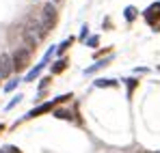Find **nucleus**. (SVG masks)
I'll list each match as a JSON object with an SVG mask.
<instances>
[{
	"label": "nucleus",
	"mask_w": 160,
	"mask_h": 153,
	"mask_svg": "<svg viewBox=\"0 0 160 153\" xmlns=\"http://www.w3.org/2000/svg\"><path fill=\"white\" fill-rule=\"evenodd\" d=\"M43 37H46V30H43V26L39 24V20L30 22V24L24 28V39H26V43L30 48H37V43H39Z\"/></svg>",
	"instance_id": "obj_1"
},
{
	"label": "nucleus",
	"mask_w": 160,
	"mask_h": 153,
	"mask_svg": "<svg viewBox=\"0 0 160 153\" xmlns=\"http://www.w3.org/2000/svg\"><path fill=\"white\" fill-rule=\"evenodd\" d=\"M11 63H13L15 71H24L30 65V48H18L15 54L11 56Z\"/></svg>",
	"instance_id": "obj_2"
},
{
	"label": "nucleus",
	"mask_w": 160,
	"mask_h": 153,
	"mask_svg": "<svg viewBox=\"0 0 160 153\" xmlns=\"http://www.w3.org/2000/svg\"><path fill=\"white\" fill-rule=\"evenodd\" d=\"M72 95H61V97H56L54 102H46V103H41V106H37V108H32L30 112L26 114V119H35V117H41V114H46V112H50L56 103H61V102H67Z\"/></svg>",
	"instance_id": "obj_3"
},
{
	"label": "nucleus",
	"mask_w": 160,
	"mask_h": 153,
	"mask_svg": "<svg viewBox=\"0 0 160 153\" xmlns=\"http://www.w3.org/2000/svg\"><path fill=\"white\" fill-rule=\"evenodd\" d=\"M39 24L43 26V30L48 32L54 24H56V9L52 7V2L50 4H46L43 7V11H41V20H39Z\"/></svg>",
	"instance_id": "obj_4"
},
{
	"label": "nucleus",
	"mask_w": 160,
	"mask_h": 153,
	"mask_svg": "<svg viewBox=\"0 0 160 153\" xmlns=\"http://www.w3.org/2000/svg\"><path fill=\"white\" fill-rule=\"evenodd\" d=\"M145 22L149 26H156V30H160V2H154V4H149L147 9H145Z\"/></svg>",
	"instance_id": "obj_5"
},
{
	"label": "nucleus",
	"mask_w": 160,
	"mask_h": 153,
	"mask_svg": "<svg viewBox=\"0 0 160 153\" xmlns=\"http://www.w3.org/2000/svg\"><path fill=\"white\" fill-rule=\"evenodd\" d=\"M54 52H56V48H50V50L46 52V56L41 58V63H39V65H37V67H35L32 71H28V76H26V82H32L35 78H39V74H41V69H43V67L48 65V60L52 58V54H54Z\"/></svg>",
	"instance_id": "obj_6"
},
{
	"label": "nucleus",
	"mask_w": 160,
	"mask_h": 153,
	"mask_svg": "<svg viewBox=\"0 0 160 153\" xmlns=\"http://www.w3.org/2000/svg\"><path fill=\"white\" fill-rule=\"evenodd\" d=\"M13 71V63L9 54H0V78H7Z\"/></svg>",
	"instance_id": "obj_7"
},
{
	"label": "nucleus",
	"mask_w": 160,
	"mask_h": 153,
	"mask_svg": "<svg viewBox=\"0 0 160 153\" xmlns=\"http://www.w3.org/2000/svg\"><path fill=\"white\" fill-rule=\"evenodd\" d=\"M112 60V56H108V58H102V60H98L95 65H91V67H87L84 69V74H93V71H98V69H102V67H106L108 63Z\"/></svg>",
	"instance_id": "obj_8"
},
{
	"label": "nucleus",
	"mask_w": 160,
	"mask_h": 153,
	"mask_svg": "<svg viewBox=\"0 0 160 153\" xmlns=\"http://www.w3.org/2000/svg\"><path fill=\"white\" fill-rule=\"evenodd\" d=\"M95 86H98V88H108V86H117V80H112V78H100V80H95Z\"/></svg>",
	"instance_id": "obj_9"
},
{
	"label": "nucleus",
	"mask_w": 160,
	"mask_h": 153,
	"mask_svg": "<svg viewBox=\"0 0 160 153\" xmlns=\"http://www.w3.org/2000/svg\"><path fill=\"white\" fill-rule=\"evenodd\" d=\"M123 15H126V20H128V22H134V20H136V15H138V11H136V7L130 4V7H126Z\"/></svg>",
	"instance_id": "obj_10"
},
{
	"label": "nucleus",
	"mask_w": 160,
	"mask_h": 153,
	"mask_svg": "<svg viewBox=\"0 0 160 153\" xmlns=\"http://www.w3.org/2000/svg\"><path fill=\"white\" fill-rule=\"evenodd\" d=\"M69 63L65 60V58H61V60H56V65H52V74H61V71H65V67H67Z\"/></svg>",
	"instance_id": "obj_11"
},
{
	"label": "nucleus",
	"mask_w": 160,
	"mask_h": 153,
	"mask_svg": "<svg viewBox=\"0 0 160 153\" xmlns=\"http://www.w3.org/2000/svg\"><path fill=\"white\" fill-rule=\"evenodd\" d=\"M72 43H74V37H69V39H65V41H63V43H61V45L56 48V52H58V54H63V52L67 50V48H69Z\"/></svg>",
	"instance_id": "obj_12"
},
{
	"label": "nucleus",
	"mask_w": 160,
	"mask_h": 153,
	"mask_svg": "<svg viewBox=\"0 0 160 153\" xmlns=\"http://www.w3.org/2000/svg\"><path fill=\"white\" fill-rule=\"evenodd\" d=\"M54 117H56V119H67V121H72V112H69V110H56Z\"/></svg>",
	"instance_id": "obj_13"
},
{
	"label": "nucleus",
	"mask_w": 160,
	"mask_h": 153,
	"mask_svg": "<svg viewBox=\"0 0 160 153\" xmlns=\"http://www.w3.org/2000/svg\"><path fill=\"white\" fill-rule=\"evenodd\" d=\"M138 86V80H134V78H128V97H132L134 88Z\"/></svg>",
	"instance_id": "obj_14"
},
{
	"label": "nucleus",
	"mask_w": 160,
	"mask_h": 153,
	"mask_svg": "<svg viewBox=\"0 0 160 153\" xmlns=\"http://www.w3.org/2000/svg\"><path fill=\"white\" fill-rule=\"evenodd\" d=\"M0 153H20V149L13 147V145H4V147L0 149Z\"/></svg>",
	"instance_id": "obj_15"
},
{
	"label": "nucleus",
	"mask_w": 160,
	"mask_h": 153,
	"mask_svg": "<svg viewBox=\"0 0 160 153\" xmlns=\"http://www.w3.org/2000/svg\"><path fill=\"white\" fill-rule=\"evenodd\" d=\"M98 43H100V37H98V35H93V37H89V41H87V45H89V48H95Z\"/></svg>",
	"instance_id": "obj_16"
},
{
	"label": "nucleus",
	"mask_w": 160,
	"mask_h": 153,
	"mask_svg": "<svg viewBox=\"0 0 160 153\" xmlns=\"http://www.w3.org/2000/svg\"><path fill=\"white\" fill-rule=\"evenodd\" d=\"M87 37H89V26L84 24V26H82V30H80V41H87Z\"/></svg>",
	"instance_id": "obj_17"
},
{
	"label": "nucleus",
	"mask_w": 160,
	"mask_h": 153,
	"mask_svg": "<svg viewBox=\"0 0 160 153\" xmlns=\"http://www.w3.org/2000/svg\"><path fill=\"white\" fill-rule=\"evenodd\" d=\"M22 102V95H15V97H13V99H11V102L7 103V110H9V108H13V106H15V103H20Z\"/></svg>",
	"instance_id": "obj_18"
},
{
	"label": "nucleus",
	"mask_w": 160,
	"mask_h": 153,
	"mask_svg": "<svg viewBox=\"0 0 160 153\" xmlns=\"http://www.w3.org/2000/svg\"><path fill=\"white\" fill-rule=\"evenodd\" d=\"M18 82H20V80H11V82L7 84V91H13V88L18 86Z\"/></svg>",
	"instance_id": "obj_19"
},
{
	"label": "nucleus",
	"mask_w": 160,
	"mask_h": 153,
	"mask_svg": "<svg viewBox=\"0 0 160 153\" xmlns=\"http://www.w3.org/2000/svg\"><path fill=\"white\" fill-rule=\"evenodd\" d=\"M48 82H50V78H46V80H41V84H39V88H46V86H48Z\"/></svg>",
	"instance_id": "obj_20"
},
{
	"label": "nucleus",
	"mask_w": 160,
	"mask_h": 153,
	"mask_svg": "<svg viewBox=\"0 0 160 153\" xmlns=\"http://www.w3.org/2000/svg\"><path fill=\"white\" fill-rule=\"evenodd\" d=\"M2 129H4V125H0V131H2Z\"/></svg>",
	"instance_id": "obj_21"
}]
</instances>
